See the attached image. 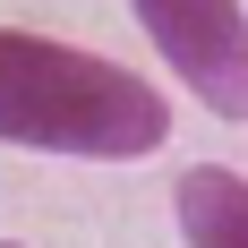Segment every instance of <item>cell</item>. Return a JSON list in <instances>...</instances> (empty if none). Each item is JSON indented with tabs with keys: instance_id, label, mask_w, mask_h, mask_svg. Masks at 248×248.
I'll return each mask as SVG.
<instances>
[{
	"instance_id": "cell-1",
	"label": "cell",
	"mask_w": 248,
	"mask_h": 248,
	"mask_svg": "<svg viewBox=\"0 0 248 248\" xmlns=\"http://www.w3.org/2000/svg\"><path fill=\"white\" fill-rule=\"evenodd\" d=\"M171 137V103L103 51L0 26V146L69 154V163H137Z\"/></svg>"
},
{
	"instance_id": "cell-2",
	"label": "cell",
	"mask_w": 248,
	"mask_h": 248,
	"mask_svg": "<svg viewBox=\"0 0 248 248\" xmlns=\"http://www.w3.org/2000/svg\"><path fill=\"white\" fill-rule=\"evenodd\" d=\"M128 9L214 120H248V9L240 0H128Z\"/></svg>"
},
{
	"instance_id": "cell-3",
	"label": "cell",
	"mask_w": 248,
	"mask_h": 248,
	"mask_svg": "<svg viewBox=\"0 0 248 248\" xmlns=\"http://www.w3.org/2000/svg\"><path fill=\"white\" fill-rule=\"evenodd\" d=\"M171 214L188 248H248V180L231 163H188L171 180Z\"/></svg>"
},
{
	"instance_id": "cell-4",
	"label": "cell",
	"mask_w": 248,
	"mask_h": 248,
	"mask_svg": "<svg viewBox=\"0 0 248 248\" xmlns=\"http://www.w3.org/2000/svg\"><path fill=\"white\" fill-rule=\"evenodd\" d=\"M0 248H26V240H0Z\"/></svg>"
}]
</instances>
